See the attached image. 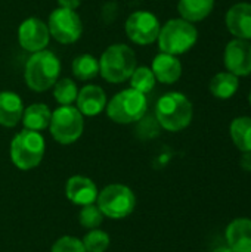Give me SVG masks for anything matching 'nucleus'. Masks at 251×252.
<instances>
[{
  "label": "nucleus",
  "instance_id": "f257e3e1",
  "mask_svg": "<svg viewBox=\"0 0 251 252\" xmlns=\"http://www.w3.org/2000/svg\"><path fill=\"white\" fill-rule=\"evenodd\" d=\"M61 74V61L50 50H40L33 53L24 71V78L27 86L33 92H46L55 86Z\"/></svg>",
  "mask_w": 251,
  "mask_h": 252
},
{
  "label": "nucleus",
  "instance_id": "f03ea898",
  "mask_svg": "<svg viewBox=\"0 0 251 252\" xmlns=\"http://www.w3.org/2000/svg\"><path fill=\"white\" fill-rule=\"evenodd\" d=\"M155 115L157 121L164 130L176 133L191 124L194 109L192 103L185 94L179 92H170L158 99Z\"/></svg>",
  "mask_w": 251,
  "mask_h": 252
},
{
  "label": "nucleus",
  "instance_id": "7ed1b4c3",
  "mask_svg": "<svg viewBox=\"0 0 251 252\" xmlns=\"http://www.w3.org/2000/svg\"><path fill=\"white\" fill-rule=\"evenodd\" d=\"M136 68V55L124 43H115L107 47L99 58V74L112 84L124 83Z\"/></svg>",
  "mask_w": 251,
  "mask_h": 252
},
{
  "label": "nucleus",
  "instance_id": "20e7f679",
  "mask_svg": "<svg viewBox=\"0 0 251 252\" xmlns=\"http://www.w3.org/2000/svg\"><path fill=\"white\" fill-rule=\"evenodd\" d=\"M44 151L46 142L41 133L24 128L12 139L9 155L12 164L16 168L28 171L40 165L44 157Z\"/></svg>",
  "mask_w": 251,
  "mask_h": 252
},
{
  "label": "nucleus",
  "instance_id": "39448f33",
  "mask_svg": "<svg viewBox=\"0 0 251 252\" xmlns=\"http://www.w3.org/2000/svg\"><path fill=\"white\" fill-rule=\"evenodd\" d=\"M198 38V31L192 22L185 21L182 18L167 21L158 34V46L163 53H169L173 56L186 53Z\"/></svg>",
  "mask_w": 251,
  "mask_h": 252
},
{
  "label": "nucleus",
  "instance_id": "423d86ee",
  "mask_svg": "<svg viewBox=\"0 0 251 252\" xmlns=\"http://www.w3.org/2000/svg\"><path fill=\"white\" fill-rule=\"evenodd\" d=\"M148 109L146 96L135 89H124L107 103V115L117 124H132L143 118Z\"/></svg>",
  "mask_w": 251,
  "mask_h": 252
},
{
  "label": "nucleus",
  "instance_id": "0eeeda50",
  "mask_svg": "<svg viewBox=\"0 0 251 252\" xmlns=\"http://www.w3.org/2000/svg\"><path fill=\"white\" fill-rule=\"evenodd\" d=\"M96 205L102 214L111 220H121L129 217L136 208V196L133 190L121 183L105 186L96 199Z\"/></svg>",
  "mask_w": 251,
  "mask_h": 252
},
{
  "label": "nucleus",
  "instance_id": "6e6552de",
  "mask_svg": "<svg viewBox=\"0 0 251 252\" xmlns=\"http://www.w3.org/2000/svg\"><path fill=\"white\" fill-rule=\"evenodd\" d=\"M49 130L58 143L72 145L81 137L84 131V117L72 105L58 106L52 112Z\"/></svg>",
  "mask_w": 251,
  "mask_h": 252
},
{
  "label": "nucleus",
  "instance_id": "1a4fd4ad",
  "mask_svg": "<svg viewBox=\"0 0 251 252\" xmlns=\"http://www.w3.org/2000/svg\"><path fill=\"white\" fill-rule=\"evenodd\" d=\"M47 28L50 37L62 44H72L83 34V22L78 13L59 6L50 13Z\"/></svg>",
  "mask_w": 251,
  "mask_h": 252
},
{
  "label": "nucleus",
  "instance_id": "9d476101",
  "mask_svg": "<svg viewBox=\"0 0 251 252\" xmlns=\"http://www.w3.org/2000/svg\"><path fill=\"white\" fill-rule=\"evenodd\" d=\"M158 18L148 10H136L126 21V34L136 44H152L160 34Z\"/></svg>",
  "mask_w": 251,
  "mask_h": 252
},
{
  "label": "nucleus",
  "instance_id": "9b49d317",
  "mask_svg": "<svg viewBox=\"0 0 251 252\" xmlns=\"http://www.w3.org/2000/svg\"><path fill=\"white\" fill-rule=\"evenodd\" d=\"M49 40H50V32L47 24L43 22L41 19L31 16L21 22L18 28V41L24 50L30 53L44 50L49 44Z\"/></svg>",
  "mask_w": 251,
  "mask_h": 252
},
{
  "label": "nucleus",
  "instance_id": "f8f14e48",
  "mask_svg": "<svg viewBox=\"0 0 251 252\" xmlns=\"http://www.w3.org/2000/svg\"><path fill=\"white\" fill-rule=\"evenodd\" d=\"M225 65L237 77L251 74V44L247 40L235 38L225 49Z\"/></svg>",
  "mask_w": 251,
  "mask_h": 252
},
{
  "label": "nucleus",
  "instance_id": "ddd939ff",
  "mask_svg": "<svg viewBox=\"0 0 251 252\" xmlns=\"http://www.w3.org/2000/svg\"><path fill=\"white\" fill-rule=\"evenodd\" d=\"M65 195L70 202L74 205H89L95 204L99 195L96 183L84 176H72L67 180L65 185Z\"/></svg>",
  "mask_w": 251,
  "mask_h": 252
},
{
  "label": "nucleus",
  "instance_id": "4468645a",
  "mask_svg": "<svg viewBox=\"0 0 251 252\" xmlns=\"http://www.w3.org/2000/svg\"><path fill=\"white\" fill-rule=\"evenodd\" d=\"M75 103V108L83 114V117H95L99 115L107 108L108 100L102 87L87 84L81 90H78Z\"/></svg>",
  "mask_w": 251,
  "mask_h": 252
},
{
  "label": "nucleus",
  "instance_id": "2eb2a0df",
  "mask_svg": "<svg viewBox=\"0 0 251 252\" xmlns=\"http://www.w3.org/2000/svg\"><path fill=\"white\" fill-rule=\"evenodd\" d=\"M226 245L234 252H251V219L232 220L225 230Z\"/></svg>",
  "mask_w": 251,
  "mask_h": 252
},
{
  "label": "nucleus",
  "instance_id": "dca6fc26",
  "mask_svg": "<svg viewBox=\"0 0 251 252\" xmlns=\"http://www.w3.org/2000/svg\"><path fill=\"white\" fill-rule=\"evenodd\" d=\"M226 27L237 38L251 40V4L237 3L226 13Z\"/></svg>",
  "mask_w": 251,
  "mask_h": 252
},
{
  "label": "nucleus",
  "instance_id": "f3484780",
  "mask_svg": "<svg viewBox=\"0 0 251 252\" xmlns=\"http://www.w3.org/2000/svg\"><path fill=\"white\" fill-rule=\"evenodd\" d=\"M151 69L155 75V80L163 84H173L182 75L180 61L169 53H158L151 65Z\"/></svg>",
  "mask_w": 251,
  "mask_h": 252
},
{
  "label": "nucleus",
  "instance_id": "a211bd4d",
  "mask_svg": "<svg viewBox=\"0 0 251 252\" xmlns=\"http://www.w3.org/2000/svg\"><path fill=\"white\" fill-rule=\"evenodd\" d=\"M24 114V103L15 92H0V126L15 127Z\"/></svg>",
  "mask_w": 251,
  "mask_h": 252
},
{
  "label": "nucleus",
  "instance_id": "6ab92c4d",
  "mask_svg": "<svg viewBox=\"0 0 251 252\" xmlns=\"http://www.w3.org/2000/svg\"><path fill=\"white\" fill-rule=\"evenodd\" d=\"M50 118H52V111L49 109L47 105L33 103V105L24 108V114H22L21 121L24 124V128L40 133V131L49 128Z\"/></svg>",
  "mask_w": 251,
  "mask_h": 252
},
{
  "label": "nucleus",
  "instance_id": "aec40b11",
  "mask_svg": "<svg viewBox=\"0 0 251 252\" xmlns=\"http://www.w3.org/2000/svg\"><path fill=\"white\" fill-rule=\"evenodd\" d=\"M215 6V0H179L178 10L182 19L198 22L207 18Z\"/></svg>",
  "mask_w": 251,
  "mask_h": 252
},
{
  "label": "nucleus",
  "instance_id": "412c9836",
  "mask_svg": "<svg viewBox=\"0 0 251 252\" xmlns=\"http://www.w3.org/2000/svg\"><path fill=\"white\" fill-rule=\"evenodd\" d=\"M238 77L231 72H219L210 81V92L217 99H229L238 90Z\"/></svg>",
  "mask_w": 251,
  "mask_h": 252
},
{
  "label": "nucleus",
  "instance_id": "4be33fe9",
  "mask_svg": "<svg viewBox=\"0 0 251 252\" xmlns=\"http://www.w3.org/2000/svg\"><path fill=\"white\" fill-rule=\"evenodd\" d=\"M229 134L234 145L241 151H251V118L250 117H238L231 123Z\"/></svg>",
  "mask_w": 251,
  "mask_h": 252
},
{
  "label": "nucleus",
  "instance_id": "5701e85b",
  "mask_svg": "<svg viewBox=\"0 0 251 252\" xmlns=\"http://www.w3.org/2000/svg\"><path fill=\"white\" fill-rule=\"evenodd\" d=\"M71 68L75 78L81 81H89L99 74V59H96L90 53H83L72 61Z\"/></svg>",
  "mask_w": 251,
  "mask_h": 252
},
{
  "label": "nucleus",
  "instance_id": "b1692460",
  "mask_svg": "<svg viewBox=\"0 0 251 252\" xmlns=\"http://www.w3.org/2000/svg\"><path fill=\"white\" fill-rule=\"evenodd\" d=\"M78 89L71 78H61L53 86V97L59 103V106L72 105L77 99Z\"/></svg>",
  "mask_w": 251,
  "mask_h": 252
},
{
  "label": "nucleus",
  "instance_id": "393cba45",
  "mask_svg": "<svg viewBox=\"0 0 251 252\" xmlns=\"http://www.w3.org/2000/svg\"><path fill=\"white\" fill-rule=\"evenodd\" d=\"M129 80H130V87L143 94L149 93L154 89L155 81H157L152 69L148 66H136Z\"/></svg>",
  "mask_w": 251,
  "mask_h": 252
},
{
  "label": "nucleus",
  "instance_id": "a878e982",
  "mask_svg": "<svg viewBox=\"0 0 251 252\" xmlns=\"http://www.w3.org/2000/svg\"><path fill=\"white\" fill-rule=\"evenodd\" d=\"M86 252H105L109 248L111 244V238L107 232L98 229H92L89 230L84 238L81 239Z\"/></svg>",
  "mask_w": 251,
  "mask_h": 252
},
{
  "label": "nucleus",
  "instance_id": "bb28decb",
  "mask_svg": "<svg viewBox=\"0 0 251 252\" xmlns=\"http://www.w3.org/2000/svg\"><path fill=\"white\" fill-rule=\"evenodd\" d=\"M104 214L99 210V207L96 204H89V205H83L80 213H78V223L81 227L84 229H98L102 221H104Z\"/></svg>",
  "mask_w": 251,
  "mask_h": 252
},
{
  "label": "nucleus",
  "instance_id": "cd10ccee",
  "mask_svg": "<svg viewBox=\"0 0 251 252\" xmlns=\"http://www.w3.org/2000/svg\"><path fill=\"white\" fill-rule=\"evenodd\" d=\"M50 252H86L81 239L75 236H62L53 245Z\"/></svg>",
  "mask_w": 251,
  "mask_h": 252
},
{
  "label": "nucleus",
  "instance_id": "c85d7f7f",
  "mask_svg": "<svg viewBox=\"0 0 251 252\" xmlns=\"http://www.w3.org/2000/svg\"><path fill=\"white\" fill-rule=\"evenodd\" d=\"M240 165L244 171L251 173V151L243 152L241 158H240Z\"/></svg>",
  "mask_w": 251,
  "mask_h": 252
},
{
  "label": "nucleus",
  "instance_id": "c756f323",
  "mask_svg": "<svg viewBox=\"0 0 251 252\" xmlns=\"http://www.w3.org/2000/svg\"><path fill=\"white\" fill-rule=\"evenodd\" d=\"M58 4H59V7L75 10L80 6V0H58Z\"/></svg>",
  "mask_w": 251,
  "mask_h": 252
},
{
  "label": "nucleus",
  "instance_id": "7c9ffc66",
  "mask_svg": "<svg viewBox=\"0 0 251 252\" xmlns=\"http://www.w3.org/2000/svg\"><path fill=\"white\" fill-rule=\"evenodd\" d=\"M212 252H234L228 245H222V247H217V248H215Z\"/></svg>",
  "mask_w": 251,
  "mask_h": 252
},
{
  "label": "nucleus",
  "instance_id": "2f4dec72",
  "mask_svg": "<svg viewBox=\"0 0 251 252\" xmlns=\"http://www.w3.org/2000/svg\"><path fill=\"white\" fill-rule=\"evenodd\" d=\"M249 100H250V105H251V92H250V96H249Z\"/></svg>",
  "mask_w": 251,
  "mask_h": 252
}]
</instances>
